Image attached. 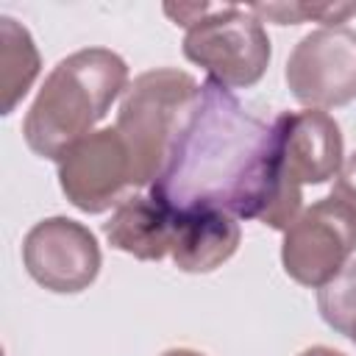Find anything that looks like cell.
<instances>
[{
    "label": "cell",
    "mask_w": 356,
    "mask_h": 356,
    "mask_svg": "<svg viewBox=\"0 0 356 356\" xmlns=\"http://www.w3.org/2000/svg\"><path fill=\"white\" fill-rule=\"evenodd\" d=\"M147 195L172 214L222 209L286 231L303 211V184L286 170L273 122L250 114L231 89L206 78Z\"/></svg>",
    "instance_id": "obj_1"
},
{
    "label": "cell",
    "mask_w": 356,
    "mask_h": 356,
    "mask_svg": "<svg viewBox=\"0 0 356 356\" xmlns=\"http://www.w3.org/2000/svg\"><path fill=\"white\" fill-rule=\"evenodd\" d=\"M128 86V64L108 47H83L64 56L47 72L22 120L25 145L33 156L58 161L95 131Z\"/></svg>",
    "instance_id": "obj_2"
},
{
    "label": "cell",
    "mask_w": 356,
    "mask_h": 356,
    "mask_svg": "<svg viewBox=\"0 0 356 356\" xmlns=\"http://www.w3.org/2000/svg\"><path fill=\"white\" fill-rule=\"evenodd\" d=\"M197 89L200 83L175 67L139 72L125 89L114 128L128 147L134 186L150 189V184L159 178Z\"/></svg>",
    "instance_id": "obj_3"
},
{
    "label": "cell",
    "mask_w": 356,
    "mask_h": 356,
    "mask_svg": "<svg viewBox=\"0 0 356 356\" xmlns=\"http://www.w3.org/2000/svg\"><path fill=\"white\" fill-rule=\"evenodd\" d=\"M181 50L192 64L206 70V78L231 92L259 83L273 56L264 22L248 6L231 3H206L200 17L189 22Z\"/></svg>",
    "instance_id": "obj_4"
},
{
    "label": "cell",
    "mask_w": 356,
    "mask_h": 356,
    "mask_svg": "<svg viewBox=\"0 0 356 356\" xmlns=\"http://www.w3.org/2000/svg\"><path fill=\"white\" fill-rule=\"evenodd\" d=\"M356 250V214L334 195L312 203L284 231V273L309 289L325 286Z\"/></svg>",
    "instance_id": "obj_5"
},
{
    "label": "cell",
    "mask_w": 356,
    "mask_h": 356,
    "mask_svg": "<svg viewBox=\"0 0 356 356\" xmlns=\"http://www.w3.org/2000/svg\"><path fill=\"white\" fill-rule=\"evenodd\" d=\"M284 81L306 108H339L356 100V31L314 28L289 53Z\"/></svg>",
    "instance_id": "obj_6"
},
{
    "label": "cell",
    "mask_w": 356,
    "mask_h": 356,
    "mask_svg": "<svg viewBox=\"0 0 356 356\" xmlns=\"http://www.w3.org/2000/svg\"><path fill=\"white\" fill-rule=\"evenodd\" d=\"M25 273L47 292L78 295L100 273L103 256L97 236L72 217H44L22 239Z\"/></svg>",
    "instance_id": "obj_7"
},
{
    "label": "cell",
    "mask_w": 356,
    "mask_h": 356,
    "mask_svg": "<svg viewBox=\"0 0 356 356\" xmlns=\"http://www.w3.org/2000/svg\"><path fill=\"white\" fill-rule=\"evenodd\" d=\"M58 186L83 214L117 209L134 186L131 156L117 128H97L75 142L58 161Z\"/></svg>",
    "instance_id": "obj_8"
},
{
    "label": "cell",
    "mask_w": 356,
    "mask_h": 356,
    "mask_svg": "<svg viewBox=\"0 0 356 356\" xmlns=\"http://www.w3.org/2000/svg\"><path fill=\"white\" fill-rule=\"evenodd\" d=\"M281 159L286 170L306 186L337 178L345 164V145L337 120L320 108L284 111L273 120Z\"/></svg>",
    "instance_id": "obj_9"
},
{
    "label": "cell",
    "mask_w": 356,
    "mask_h": 356,
    "mask_svg": "<svg viewBox=\"0 0 356 356\" xmlns=\"http://www.w3.org/2000/svg\"><path fill=\"white\" fill-rule=\"evenodd\" d=\"M239 220L222 209H186L175 214L170 259L181 273H211L239 248Z\"/></svg>",
    "instance_id": "obj_10"
},
{
    "label": "cell",
    "mask_w": 356,
    "mask_h": 356,
    "mask_svg": "<svg viewBox=\"0 0 356 356\" xmlns=\"http://www.w3.org/2000/svg\"><path fill=\"white\" fill-rule=\"evenodd\" d=\"M172 228L175 214L153 195H128L103 222L108 245L139 261H161L170 256Z\"/></svg>",
    "instance_id": "obj_11"
},
{
    "label": "cell",
    "mask_w": 356,
    "mask_h": 356,
    "mask_svg": "<svg viewBox=\"0 0 356 356\" xmlns=\"http://www.w3.org/2000/svg\"><path fill=\"white\" fill-rule=\"evenodd\" d=\"M39 70H42V56L36 50L31 31L14 17H0V92H3L0 114L3 117H8L22 103Z\"/></svg>",
    "instance_id": "obj_12"
},
{
    "label": "cell",
    "mask_w": 356,
    "mask_h": 356,
    "mask_svg": "<svg viewBox=\"0 0 356 356\" xmlns=\"http://www.w3.org/2000/svg\"><path fill=\"white\" fill-rule=\"evenodd\" d=\"M317 312L328 328L356 345V259L317 289Z\"/></svg>",
    "instance_id": "obj_13"
},
{
    "label": "cell",
    "mask_w": 356,
    "mask_h": 356,
    "mask_svg": "<svg viewBox=\"0 0 356 356\" xmlns=\"http://www.w3.org/2000/svg\"><path fill=\"white\" fill-rule=\"evenodd\" d=\"M261 22L275 25H300L323 22V28H337L356 17V3H250L248 6Z\"/></svg>",
    "instance_id": "obj_14"
},
{
    "label": "cell",
    "mask_w": 356,
    "mask_h": 356,
    "mask_svg": "<svg viewBox=\"0 0 356 356\" xmlns=\"http://www.w3.org/2000/svg\"><path fill=\"white\" fill-rule=\"evenodd\" d=\"M331 195H334L339 203H345V206H348V209L356 214V150H353V153L345 159L342 170L337 172Z\"/></svg>",
    "instance_id": "obj_15"
},
{
    "label": "cell",
    "mask_w": 356,
    "mask_h": 356,
    "mask_svg": "<svg viewBox=\"0 0 356 356\" xmlns=\"http://www.w3.org/2000/svg\"><path fill=\"white\" fill-rule=\"evenodd\" d=\"M298 356H345V353H342V350H334V348H328V345H312V348L300 350Z\"/></svg>",
    "instance_id": "obj_16"
},
{
    "label": "cell",
    "mask_w": 356,
    "mask_h": 356,
    "mask_svg": "<svg viewBox=\"0 0 356 356\" xmlns=\"http://www.w3.org/2000/svg\"><path fill=\"white\" fill-rule=\"evenodd\" d=\"M161 356H206V353L203 350H195V348H170Z\"/></svg>",
    "instance_id": "obj_17"
}]
</instances>
